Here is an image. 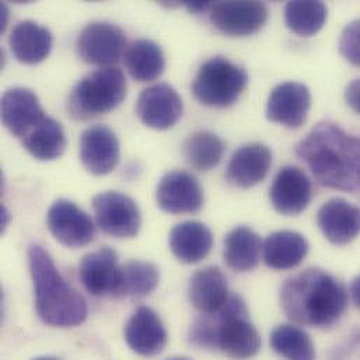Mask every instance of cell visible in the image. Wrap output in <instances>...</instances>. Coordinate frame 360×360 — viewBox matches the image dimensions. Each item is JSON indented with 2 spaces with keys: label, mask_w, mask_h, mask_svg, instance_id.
Instances as JSON below:
<instances>
[{
  "label": "cell",
  "mask_w": 360,
  "mask_h": 360,
  "mask_svg": "<svg viewBox=\"0 0 360 360\" xmlns=\"http://www.w3.org/2000/svg\"><path fill=\"white\" fill-rule=\"evenodd\" d=\"M98 227L112 237L132 238L139 233L142 217L138 203L118 191H107L93 198Z\"/></svg>",
  "instance_id": "obj_7"
},
{
  "label": "cell",
  "mask_w": 360,
  "mask_h": 360,
  "mask_svg": "<svg viewBox=\"0 0 360 360\" xmlns=\"http://www.w3.org/2000/svg\"><path fill=\"white\" fill-rule=\"evenodd\" d=\"M76 46L84 62L110 68V65H115L122 58L127 37L125 32L112 22L94 21L80 31Z\"/></svg>",
  "instance_id": "obj_8"
},
{
  "label": "cell",
  "mask_w": 360,
  "mask_h": 360,
  "mask_svg": "<svg viewBox=\"0 0 360 360\" xmlns=\"http://www.w3.org/2000/svg\"><path fill=\"white\" fill-rule=\"evenodd\" d=\"M170 248L176 258L185 264H196L207 257L213 245L212 231L195 220L182 221L170 231Z\"/></svg>",
  "instance_id": "obj_23"
},
{
  "label": "cell",
  "mask_w": 360,
  "mask_h": 360,
  "mask_svg": "<svg viewBox=\"0 0 360 360\" xmlns=\"http://www.w3.org/2000/svg\"><path fill=\"white\" fill-rule=\"evenodd\" d=\"M127 96V79L117 68L97 69L72 90L68 108L75 120H90L115 110Z\"/></svg>",
  "instance_id": "obj_5"
},
{
  "label": "cell",
  "mask_w": 360,
  "mask_h": 360,
  "mask_svg": "<svg viewBox=\"0 0 360 360\" xmlns=\"http://www.w3.org/2000/svg\"><path fill=\"white\" fill-rule=\"evenodd\" d=\"M48 229L52 236L63 245L79 248L93 241L96 226L91 217L76 203L58 199L46 213Z\"/></svg>",
  "instance_id": "obj_9"
},
{
  "label": "cell",
  "mask_w": 360,
  "mask_h": 360,
  "mask_svg": "<svg viewBox=\"0 0 360 360\" xmlns=\"http://www.w3.org/2000/svg\"><path fill=\"white\" fill-rule=\"evenodd\" d=\"M80 160L94 176L111 173L120 162V142L117 135L104 125L87 128L80 136Z\"/></svg>",
  "instance_id": "obj_15"
},
{
  "label": "cell",
  "mask_w": 360,
  "mask_h": 360,
  "mask_svg": "<svg viewBox=\"0 0 360 360\" xmlns=\"http://www.w3.org/2000/svg\"><path fill=\"white\" fill-rule=\"evenodd\" d=\"M247 82V72L241 66L223 56H214L199 68L191 90L200 104L226 108L241 96Z\"/></svg>",
  "instance_id": "obj_6"
},
{
  "label": "cell",
  "mask_w": 360,
  "mask_h": 360,
  "mask_svg": "<svg viewBox=\"0 0 360 360\" xmlns=\"http://www.w3.org/2000/svg\"><path fill=\"white\" fill-rule=\"evenodd\" d=\"M224 149V142L217 135L210 131H199L184 142L182 153L192 169L209 172L220 163Z\"/></svg>",
  "instance_id": "obj_28"
},
{
  "label": "cell",
  "mask_w": 360,
  "mask_h": 360,
  "mask_svg": "<svg viewBox=\"0 0 360 360\" xmlns=\"http://www.w3.org/2000/svg\"><path fill=\"white\" fill-rule=\"evenodd\" d=\"M128 347L141 356H156L167 344V331L159 314L146 306L139 307L124 330Z\"/></svg>",
  "instance_id": "obj_18"
},
{
  "label": "cell",
  "mask_w": 360,
  "mask_h": 360,
  "mask_svg": "<svg viewBox=\"0 0 360 360\" xmlns=\"http://www.w3.org/2000/svg\"><path fill=\"white\" fill-rule=\"evenodd\" d=\"M125 65L135 80L152 82L162 76L166 59L159 44L152 39H138L127 48Z\"/></svg>",
  "instance_id": "obj_27"
},
{
  "label": "cell",
  "mask_w": 360,
  "mask_h": 360,
  "mask_svg": "<svg viewBox=\"0 0 360 360\" xmlns=\"http://www.w3.org/2000/svg\"><path fill=\"white\" fill-rule=\"evenodd\" d=\"M0 21H1V31H4L6 25H7V17H8V10L6 7V4H0Z\"/></svg>",
  "instance_id": "obj_36"
},
{
  "label": "cell",
  "mask_w": 360,
  "mask_h": 360,
  "mask_svg": "<svg viewBox=\"0 0 360 360\" xmlns=\"http://www.w3.org/2000/svg\"><path fill=\"white\" fill-rule=\"evenodd\" d=\"M32 360H60L58 359V358H55V356H39V358H35V359Z\"/></svg>",
  "instance_id": "obj_37"
},
{
  "label": "cell",
  "mask_w": 360,
  "mask_h": 360,
  "mask_svg": "<svg viewBox=\"0 0 360 360\" xmlns=\"http://www.w3.org/2000/svg\"><path fill=\"white\" fill-rule=\"evenodd\" d=\"M351 296H352V300L356 304V307L360 309V275L351 285Z\"/></svg>",
  "instance_id": "obj_35"
},
{
  "label": "cell",
  "mask_w": 360,
  "mask_h": 360,
  "mask_svg": "<svg viewBox=\"0 0 360 360\" xmlns=\"http://www.w3.org/2000/svg\"><path fill=\"white\" fill-rule=\"evenodd\" d=\"M281 306L296 324L331 328L348 307V292L331 274L310 268L286 279L281 289Z\"/></svg>",
  "instance_id": "obj_2"
},
{
  "label": "cell",
  "mask_w": 360,
  "mask_h": 360,
  "mask_svg": "<svg viewBox=\"0 0 360 360\" xmlns=\"http://www.w3.org/2000/svg\"><path fill=\"white\" fill-rule=\"evenodd\" d=\"M160 282V274L155 264L148 261H129L122 265L121 297H143L150 295Z\"/></svg>",
  "instance_id": "obj_31"
},
{
  "label": "cell",
  "mask_w": 360,
  "mask_h": 360,
  "mask_svg": "<svg viewBox=\"0 0 360 360\" xmlns=\"http://www.w3.org/2000/svg\"><path fill=\"white\" fill-rule=\"evenodd\" d=\"M185 6L192 13H202V11L210 10L212 3L210 1H186Z\"/></svg>",
  "instance_id": "obj_34"
},
{
  "label": "cell",
  "mask_w": 360,
  "mask_h": 360,
  "mask_svg": "<svg viewBox=\"0 0 360 360\" xmlns=\"http://www.w3.org/2000/svg\"><path fill=\"white\" fill-rule=\"evenodd\" d=\"M182 110L180 94L167 83H159L145 89L136 104L141 121L159 131L174 127L180 121Z\"/></svg>",
  "instance_id": "obj_12"
},
{
  "label": "cell",
  "mask_w": 360,
  "mask_h": 360,
  "mask_svg": "<svg viewBox=\"0 0 360 360\" xmlns=\"http://www.w3.org/2000/svg\"><path fill=\"white\" fill-rule=\"evenodd\" d=\"M28 264L38 317L51 327L80 326L87 317L86 300L63 279L51 255L41 245L32 244L28 248Z\"/></svg>",
  "instance_id": "obj_4"
},
{
  "label": "cell",
  "mask_w": 360,
  "mask_h": 360,
  "mask_svg": "<svg viewBox=\"0 0 360 360\" xmlns=\"http://www.w3.org/2000/svg\"><path fill=\"white\" fill-rule=\"evenodd\" d=\"M271 347L285 360H316L311 338L302 328L283 324L271 334Z\"/></svg>",
  "instance_id": "obj_29"
},
{
  "label": "cell",
  "mask_w": 360,
  "mask_h": 360,
  "mask_svg": "<svg viewBox=\"0 0 360 360\" xmlns=\"http://www.w3.org/2000/svg\"><path fill=\"white\" fill-rule=\"evenodd\" d=\"M310 105L311 94L307 86L299 82H285L271 91L266 104V118L296 129L306 122Z\"/></svg>",
  "instance_id": "obj_13"
},
{
  "label": "cell",
  "mask_w": 360,
  "mask_h": 360,
  "mask_svg": "<svg viewBox=\"0 0 360 360\" xmlns=\"http://www.w3.org/2000/svg\"><path fill=\"white\" fill-rule=\"evenodd\" d=\"M262 243L259 236L247 226L233 229L224 240V261L233 271L247 272L259 264Z\"/></svg>",
  "instance_id": "obj_25"
},
{
  "label": "cell",
  "mask_w": 360,
  "mask_h": 360,
  "mask_svg": "<svg viewBox=\"0 0 360 360\" xmlns=\"http://www.w3.org/2000/svg\"><path fill=\"white\" fill-rule=\"evenodd\" d=\"M79 278L93 296L121 297L122 266L111 247H101L84 255L79 266Z\"/></svg>",
  "instance_id": "obj_10"
},
{
  "label": "cell",
  "mask_w": 360,
  "mask_h": 360,
  "mask_svg": "<svg viewBox=\"0 0 360 360\" xmlns=\"http://www.w3.org/2000/svg\"><path fill=\"white\" fill-rule=\"evenodd\" d=\"M311 196V181L303 170L293 166L281 169L269 188L272 206L282 214L302 213L309 206Z\"/></svg>",
  "instance_id": "obj_17"
},
{
  "label": "cell",
  "mask_w": 360,
  "mask_h": 360,
  "mask_svg": "<svg viewBox=\"0 0 360 360\" xmlns=\"http://www.w3.org/2000/svg\"><path fill=\"white\" fill-rule=\"evenodd\" d=\"M0 108L4 127L21 139L46 117L37 94L25 87L8 89L1 97Z\"/></svg>",
  "instance_id": "obj_16"
},
{
  "label": "cell",
  "mask_w": 360,
  "mask_h": 360,
  "mask_svg": "<svg viewBox=\"0 0 360 360\" xmlns=\"http://www.w3.org/2000/svg\"><path fill=\"white\" fill-rule=\"evenodd\" d=\"M169 360H191L188 359V358H182V356H180V358H172V359Z\"/></svg>",
  "instance_id": "obj_38"
},
{
  "label": "cell",
  "mask_w": 360,
  "mask_h": 360,
  "mask_svg": "<svg viewBox=\"0 0 360 360\" xmlns=\"http://www.w3.org/2000/svg\"><path fill=\"white\" fill-rule=\"evenodd\" d=\"M188 297L202 314L219 310L230 297L224 274L217 266L196 271L189 281Z\"/></svg>",
  "instance_id": "obj_21"
},
{
  "label": "cell",
  "mask_w": 360,
  "mask_h": 360,
  "mask_svg": "<svg viewBox=\"0 0 360 360\" xmlns=\"http://www.w3.org/2000/svg\"><path fill=\"white\" fill-rule=\"evenodd\" d=\"M8 41L17 60L27 65L42 62L52 49L51 31L31 20L20 21L13 28Z\"/></svg>",
  "instance_id": "obj_24"
},
{
  "label": "cell",
  "mask_w": 360,
  "mask_h": 360,
  "mask_svg": "<svg viewBox=\"0 0 360 360\" xmlns=\"http://www.w3.org/2000/svg\"><path fill=\"white\" fill-rule=\"evenodd\" d=\"M345 100L354 111L360 114V79H356L348 84L345 90Z\"/></svg>",
  "instance_id": "obj_33"
},
{
  "label": "cell",
  "mask_w": 360,
  "mask_h": 360,
  "mask_svg": "<svg viewBox=\"0 0 360 360\" xmlns=\"http://www.w3.org/2000/svg\"><path fill=\"white\" fill-rule=\"evenodd\" d=\"M21 141L32 158L44 162L59 159L66 148V136L62 125L49 117H45Z\"/></svg>",
  "instance_id": "obj_26"
},
{
  "label": "cell",
  "mask_w": 360,
  "mask_h": 360,
  "mask_svg": "<svg viewBox=\"0 0 360 360\" xmlns=\"http://www.w3.org/2000/svg\"><path fill=\"white\" fill-rule=\"evenodd\" d=\"M272 166L271 150L261 143H250L236 150L229 162L226 179L238 188H251L264 180Z\"/></svg>",
  "instance_id": "obj_20"
},
{
  "label": "cell",
  "mask_w": 360,
  "mask_h": 360,
  "mask_svg": "<svg viewBox=\"0 0 360 360\" xmlns=\"http://www.w3.org/2000/svg\"><path fill=\"white\" fill-rule=\"evenodd\" d=\"M317 223L328 241L345 245L360 234V207L342 198L330 199L319 209Z\"/></svg>",
  "instance_id": "obj_19"
},
{
  "label": "cell",
  "mask_w": 360,
  "mask_h": 360,
  "mask_svg": "<svg viewBox=\"0 0 360 360\" xmlns=\"http://www.w3.org/2000/svg\"><path fill=\"white\" fill-rule=\"evenodd\" d=\"M340 52L352 65L360 66V20L349 22L340 38Z\"/></svg>",
  "instance_id": "obj_32"
},
{
  "label": "cell",
  "mask_w": 360,
  "mask_h": 360,
  "mask_svg": "<svg viewBox=\"0 0 360 360\" xmlns=\"http://www.w3.org/2000/svg\"><path fill=\"white\" fill-rule=\"evenodd\" d=\"M189 342L199 349L220 351L236 360L254 358L261 348L247 304L237 295H230L219 310L202 314L189 330Z\"/></svg>",
  "instance_id": "obj_3"
},
{
  "label": "cell",
  "mask_w": 360,
  "mask_h": 360,
  "mask_svg": "<svg viewBox=\"0 0 360 360\" xmlns=\"http://www.w3.org/2000/svg\"><path fill=\"white\" fill-rule=\"evenodd\" d=\"M328 15L323 1H289L285 7L286 25L302 37L317 34L326 24Z\"/></svg>",
  "instance_id": "obj_30"
},
{
  "label": "cell",
  "mask_w": 360,
  "mask_h": 360,
  "mask_svg": "<svg viewBox=\"0 0 360 360\" xmlns=\"http://www.w3.org/2000/svg\"><path fill=\"white\" fill-rule=\"evenodd\" d=\"M265 264L278 271L299 266L309 252V241L304 236L290 230L275 231L262 244Z\"/></svg>",
  "instance_id": "obj_22"
},
{
  "label": "cell",
  "mask_w": 360,
  "mask_h": 360,
  "mask_svg": "<svg viewBox=\"0 0 360 360\" xmlns=\"http://www.w3.org/2000/svg\"><path fill=\"white\" fill-rule=\"evenodd\" d=\"M156 202L167 213H196L203 206V189L191 173L170 172L158 185Z\"/></svg>",
  "instance_id": "obj_14"
},
{
  "label": "cell",
  "mask_w": 360,
  "mask_h": 360,
  "mask_svg": "<svg viewBox=\"0 0 360 360\" xmlns=\"http://www.w3.org/2000/svg\"><path fill=\"white\" fill-rule=\"evenodd\" d=\"M296 155L323 186L360 192V138L333 122H320L296 146Z\"/></svg>",
  "instance_id": "obj_1"
},
{
  "label": "cell",
  "mask_w": 360,
  "mask_h": 360,
  "mask_svg": "<svg viewBox=\"0 0 360 360\" xmlns=\"http://www.w3.org/2000/svg\"><path fill=\"white\" fill-rule=\"evenodd\" d=\"M209 13L214 27L231 37L251 35L268 20V8L261 1H216Z\"/></svg>",
  "instance_id": "obj_11"
}]
</instances>
